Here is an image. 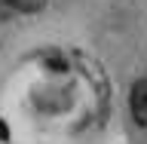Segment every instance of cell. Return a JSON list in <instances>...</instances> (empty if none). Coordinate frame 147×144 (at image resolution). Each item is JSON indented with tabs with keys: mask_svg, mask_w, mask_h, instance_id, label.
Returning <instances> with one entry per match:
<instances>
[{
	"mask_svg": "<svg viewBox=\"0 0 147 144\" xmlns=\"http://www.w3.org/2000/svg\"><path fill=\"white\" fill-rule=\"evenodd\" d=\"M129 107H132V117H135L138 126H147V80H138L132 86Z\"/></svg>",
	"mask_w": 147,
	"mask_h": 144,
	"instance_id": "cell-1",
	"label": "cell"
},
{
	"mask_svg": "<svg viewBox=\"0 0 147 144\" xmlns=\"http://www.w3.org/2000/svg\"><path fill=\"white\" fill-rule=\"evenodd\" d=\"M12 12H40L46 6V0H9Z\"/></svg>",
	"mask_w": 147,
	"mask_h": 144,
	"instance_id": "cell-2",
	"label": "cell"
},
{
	"mask_svg": "<svg viewBox=\"0 0 147 144\" xmlns=\"http://www.w3.org/2000/svg\"><path fill=\"white\" fill-rule=\"evenodd\" d=\"M9 12H12L9 0H0V22H3V18H9Z\"/></svg>",
	"mask_w": 147,
	"mask_h": 144,
	"instance_id": "cell-3",
	"label": "cell"
}]
</instances>
